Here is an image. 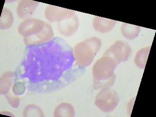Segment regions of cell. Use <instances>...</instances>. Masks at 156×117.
<instances>
[{
	"label": "cell",
	"mask_w": 156,
	"mask_h": 117,
	"mask_svg": "<svg viewBox=\"0 0 156 117\" xmlns=\"http://www.w3.org/2000/svg\"><path fill=\"white\" fill-rule=\"evenodd\" d=\"M39 2L31 1H23L19 4L17 7V12L19 17L24 19L30 17L33 14Z\"/></svg>",
	"instance_id": "9"
},
{
	"label": "cell",
	"mask_w": 156,
	"mask_h": 117,
	"mask_svg": "<svg viewBox=\"0 0 156 117\" xmlns=\"http://www.w3.org/2000/svg\"><path fill=\"white\" fill-rule=\"evenodd\" d=\"M75 111L73 106L69 104L62 103L56 107L54 112L55 117H73Z\"/></svg>",
	"instance_id": "12"
},
{
	"label": "cell",
	"mask_w": 156,
	"mask_h": 117,
	"mask_svg": "<svg viewBox=\"0 0 156 117\" xmlns=\"http://www.w3.org/2000/svg\"><path fill=\"white\" fill-rule=\"evenodd\" d=\"M118 62L112 58L103 56L93 67V87L95 89L106 88L112 87L116 76L114 70Z\"/></svg>",
	"instance_id": "3"
},
{
	"label": "cell",
	"mask_w": 156,
	"mask_h": 117,
	"mask_svg": "<svg viewBox=\"0 0 156 117\" xmlns=\"http://www.w3.org/2000/svg\"><path fill=\"white\" fill-rule=\"evenodd\" d=\"M24 117H43L44 115L41 109L36 105H28L23 111Z\"/></svg>",
	"instance_id": "14"
},
{
	"label": "cell",
	"mask_w": 156,
	"mask_h": 117,
	"mask_svg": "<svg viewBox=\"0 0 156 117\" xmlns=\"http://www.w3.org/2000/svg\"><path fill=\"white\" fill-rule=\"evenodd\" d=\"M116 23V21L99 17H95L94 26L97 31L101 33H105L110 30L114 27Z\"/></svg>",
	"instance_id": "11"
},
{
	"label": "cell",
	"mask_w": 156,
	"mask_h": 117,
	"mask_svg": "<svg viewBox=\"0 0 156 117\" xmlns=\"http://www.w3.org/2000/svg\"><path fill=\"white\" fill-rule=\"evenodd\" d=\"M79 26L77 16H73L72 19L64 20L62 23L58 24V27L60 32L66 36H69L75 32Z\"/></svg>",
	"instance_id": "8"
},
{
	"label": "cell",
	"mask_w": 156,
	"mask_h": 117,
	"mask_svg": "<svg viewBox=\"0 0 156 117\" xmlns=\"http://www.w3.org/2000/svg\"><path fill=\"white\" fill-rule=\"evenodd\" d=\"M18 31L24 37V43L27 45L46 43L54 36L50 24L37 19L24 20L19 26Z\"/></svg>",
	"instance_id": "2"
},
{
	"label": "cell",
	"mask_w": 156,
	"mask_h": 117,
	"mask_svg": "<svg viewBox=\"0 0 156 117\" xmlns=\"http://www.w3.org/2000/svg\"><path fill=\"white\" fill-rule=\"evenodd\" d=\"M85 71L77 63L69 44L55 37L43 44L27 45L14 82L23 83L30 92L46 94L66 87Z\"/></svg>",
	"instance_id": "1"
},
{
	"label": "cell",
	"mask_w": 156,
	"mask_h": 117,
	"mask_svg": "<svg viewBox=\"0 0 156 117\" xmlns=\"http://www.w3.org/2000/svg\"><path fill=\"white\" fill-rule=\"evenodd\" d=\"M101 46V40L95 37L77 44L73 53L78 65L83 68L91 65Z\"/></svg>",
	"instance_id": "4"
},
{
	"label": "cell",
	"mask_w": 156,
	"mask_h": 117,
	"mask_svg": "<svg viewBox=\"0 0 156 117\" xmlns=\"http://www.w3.org/2000/svg\"><path fill=\"white\" fill-rule=\"evenodd\" d=\"M14 73L11 71L5 72L1 76L0 81V93L1 95L7 94L14 81Z\"/></svg>",
	"instance_id": "10"
},
{
	"label": "cell",
	"mask_w": 156,
	"mask_h": 117,
	"mask_svg": "<svg viewBox=\"0 0 156 117\" xmlns=\"http://www.w3.org/2000/svg\"><path fill=\"white\" fill-rule=\"evenodd\" d=\"M74 14V11L52 5L46 7L45 10L46 18L51 22L62 21L73 17Z\"/></svg>",
	"instance_id": "7"
},
{
	"label": "cell",
	"mask_w": 156,
	"mask_h": 117,
	"mask_svg": "<svg viewBox=\"0 0 156 117\" xmlns=\"http://www.w3.org/2000/svg\"><path fill=\"white\" fill-rule=\"evenodd\" d=\"M7 101H9L10 105L14 108H17L18 107L20 103V99L18 97L12 96L11 94H9L5 96Z\"/></svg>",
	"instance_id": "16"
},
{
	"label": "cell",
	"mask_w": 156,
	"mask_h": 117,
	"mask_svg": "<svg viewBox=\"0 0 156 117\" xmlns=\"http://www.w3.org/2000/svg\"><path fill=\"white\" fill-rule=\"evenodd\" d=\"M131 52V49L128 44L123 41H117L105 52L103 56L112 58L119 64L126 61L130 56Z\"/></svg>",
	"instance_id": "6"
},
{
	"label": "cell",
	"mask_w": 156,
	"mask_h": 117,
	"mask_svg": "<svg viewBox=\"0 0 156 117\" xmlns=\"http://www.w3.org/2000/svg\"><path fill=\"white\" fill-rule=\"evenodd\" d=\"M13 22V17L11 11L6 8H4L2 10L1 21L0 27L2 29H6L10 28Z\"/></svg>",
	"instance_id": "13"
},
{
	"label": "cell",
	"mask_w": 156,
	"mask_h": 117,
	"mask_svg": "<svg viewBox=\"0 0 156 117\" xmlns=\"http://www.w3.org/2000/svg\"><path fill=\"white\" fill-rule=\"evenodd\" d=\"M119 101L117 93L109 88H106L102 89L97 94L95 104L102 111L108 113L113 111Z\"/></svg>",
	"instance_id": "5"
},
{
	"label": "cell",
	"mask_w": 156,
	"mask_h": 117,
	"mask_svg": "<svg viewBox=\"0 0 156 117\" xmlns=\"http://www.w3.org/2000/svg\"><path fill=\"white\" fill-rule=\"evenodd\" d=\"M126 25L127 28L129 29L130 31L127 32V33L123 34V36L126 37L127 38L131 40L132 39H134L136 37L138 36L140 32V27H136V26H132V27H130V24L124 23Z\"/></svg>",
	"instance_id": "15"
}]
</instances>
